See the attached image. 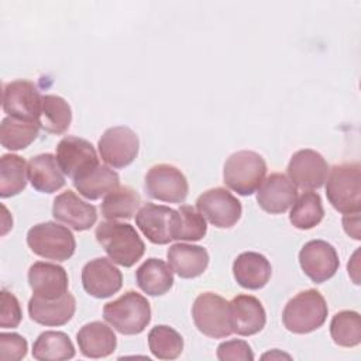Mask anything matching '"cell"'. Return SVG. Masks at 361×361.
I'll return each mask as SVG.
<instances>
[{
  "label": "cell",
  "instance_id": "cell-24",
  "mask_svg": "<svg viewBox=\"0 0 361 361\" xmlns=\"http://www.w3.org/2000/svg\"><path fill=\"white\" fill-rule=\"evenodd\" d=\"M80 353L87 358H103L110 355L117 345L114 331L102 322L85 324L76 334Z\"/></svg>",
  "mask_w": 361,
  "mask_h": 361
},
{
  "label": "cell",
  "instance_id": "cell-22",
  "mask_svg": "<svg viewBox=\"0 0 361 361\" xmlns=\"http://www.w3.org/2000/svg\"><path fill=\"white\" fill-rule=\"evenodd\" d=\"M233 275L240 286L257 290L268 283L272 275V267L262 254L245 251L234 259Z\"/></svg>",
  "mask_w": 361,
  "mask_h": 361
},
{
  "label": "cell",
  "instance_id": "cell-12",
  "mask_svg": "<svg viewBox=\"0 0 361 361\" xmlns=\"http://www.w3.org/2000/svg\"><path fill=\"white\" fill-rule=\"evenodd\" d=\"M42 96L38 87L25 79L8 82L3 90V110L8 117L38 121Z\"/></svg>",
  "mask_w": 361,
  "mask_h": 361
},
{
  "label": "cell",
  "instance_id": "cell-15",
  "mask_svg": "<svg viewBox=\"0 0 361 361\" xmlns=\"http://www.w3.org/2000/svg\"><path fill=\"white\" fill-rule=\"evenodd\" d=\"M329 165L323 155L314 149L296 151L288 164V178L303 190L319 189L324 185Z\"/></svg>",
  "mask_w": 361,
  "mask_h": 361
},
{
  "label": "cell",
  "instance_id": "cell-5",
  "mask_svg": "<svg viewBox=\"0 0 361 361\" xmlns=\"http://www.w3.org/2000/svg\"><path fill=\"white\" fill-rule=\"evenodd\" d=\"M267 173L264 158L248 149L231 154L223 169L224 183L241 196H250L261 186Z\"/></svg>",
  "mask_w": 361,
  "mask_h": 361
},
{
  "label": "cell",
  "instance_id": "cell-16",
  "mask_svg": "<svg viewBox=\"0 0 361 361\" xmlns=\"http://www.w3.org/2000/svg\"><path fill=\"white\" fill-rule=\"evenodd\" d=\"M82 285L90 296L106 299L121 289L123 275L110 259L94 258L82 269Z\"/></svg>",
  "mask_w": 361,
  "mask_h": 361
},
{
  "label": "cell",
  "instance_id": "cell-37",
  "mask_svg": "<svg viewBox=\"0 0 361 361\" xmlns=\"http://www.w3.org/2000/svg\"><path fill=\"white\" fill-rule=\"evenodd\" d=\"M28 350L27 340L17 333L0 334V358L3 361H18L25 357Z\"/></svg>",
  "mask_w": 361,
  "mask_h": 361
},
{
  "label": "cell",
  "instance_id": "cell-38",
  "mask_svg": "<svg viewBox=\"0 0 361 361\" xmlns=\"http://www.w3.org/2000/svg\"><path fill=\"white\" fill-rule=\"evenodd\" d=\"M23 317L18 299L8 290H1V312L0 326L3 329H14L20 324Z\"/></svg>",
  "mask_w": 361,
  "mask_h": 361
},
{
  "label": "cell",
  "instance_id": "cell-36",
  "mask_svg": "<svg viewBox=\"0 0 361 361\" xmlns=\"http://www.w3.org/2000/svg\"><path fill=\"white\" fill-rule=\"evenodd\" d=\"M180 214V226L176 234V240L197 241L206 235L207 226L204 217L192 206L182 204L178 209Z\"/></svg>",
  "mask_w": 361,
  "mask_h": 361
},
{
  "label": "cell",
  "instance_id": "cell-21",
  "mask_svg": "<svg viewBox=\"0 0 361 361\" xmlns=\"http://www.w3.org/2000/svg\"><path fill=\"white\" fill-rule=\"evenodd\" d=\"M75 310L76 300L69 292L54 300H45L32 296L28 302V314L31 320L49 327L66 324L75 314Z\"/></svg>",
  "mask_w": 361,
  "mask_h": 361
},
{
  "label": "cell",
  "instance_id": "cell-11",
  "mask_svg": "<svg viewBox=\"0 0 361 361\" xmlns=\"http://www.w3.org/2000/svg\"><path fill=\"white\" fill-rule=\"evenodd\" d=\"M197 212L219 228L233 227L241 217V203L224 188L203 192L196 200Z\"/></svg>",
  "mask_w": 361,
  "mask_h": 361
},
{
  "label": "cell",
  "instance_id": "cell-10",
  "mask_svg": "<svg viewBox=\"0 0 361 361\" xmlns=\"http://www.w3.org/2000/svg\"><path fill=\"white\" fill-rule=\"evenodd\" d=\"M100 158L111 168H124L138 155L140 141L137 134L126 127L116 126L107 128L97 142Z\"/></svg>",
  "mask_w": 361,
  "mask_h": 361
},
{
  "label": "cell",
  "instance_id": "cell-6",
  "mask_svg": "<svg viewBox=\"0 0 361 361\" xmlns=\"http://www.w3.org/2000/svg\"><path fill=\"white\" fill-rule=\"evenodd\" d=\"M27 244L34 254L59 262L69 259L76 248L71 230L54 221L32 226L27 233Z\"/></svg>",
  "mask_w": 361,
  "mask_h": 361
},
{
  "label": "cell",
  "instance_id": "cell-29",
  "mask_svg": "<svg viewBox=\"0 0 361 361\" xmlns=\"http://www.w3.org/2000/svg\"><path fill=\"white\" fill-rule=\"evenodd\" d=\"M32 357L38 361H63L75 357V347L63 331H44L32 345Z\"/></svg>",
  "mask_w": 361,
  "mask_h": 361
},
{
  "label": "cell",
  "instance_id": "cell-14",
  "mask_svg": "<svg viewBox=\"0 0 361 361\" xmlns=\"http://www.w3.org/2000/svg\"><path fill=\"white\" fill-rule=\"evenodd\" d=\"M299 264L306 276L316 283H323L337 272L340 259L331 244L323 240H312L300 248Z\"/></svg>",
  "mask_w": 361,
  "mask_h": 361
},
{
  "label": "cell",
  "instance_id": "cell-3",
  "mask_svg": "<svg viewBox=\"0 0 361 361\" xmlns=\"http://www.w3.org/2000/svg\"><path fill=\"white\" fill-rule=\"evenodd\" d=\"M326 195L330 204L340 213H360L361 166L358 162L334 165L326 178Z\"/></svg>",
  "mask_w": 361,
  "mask_h": 361
},
{
  "label": "cell",
  "instance_id": "cell-31",
  "mask_svg": "<svg viewBox=\"0 0 361 361\" xmlns=\"http://www.w3.org/2000/svg\"><path fill=\"white\" fill-rule=\"evenodd\" d=\"M28 176V164L16 155L4 154L0 158V196L10 197L24 190Z\"/></svg>",
  "mask_w": 361,
  "mask_h": 361
},
{
  "label": "cell",
  "instance_id": "cell-30",
  "mask_svg": "<svg viewBox=\"0 0 361 361\" xmlns=\"http://www.w3.org/2000/svg\"><path fill=\"white\" fill-rule=\"evenodd\" d=\"M38 121H25L14 117H4L0 124V142L10 151L27 148L38 135Z\"/></svg>",
  "mask_w": 361,
  "mask_h": 361
},
{
  "label": "cell",
  "instance_id": "cell-32",
  "mask_svg": "<svg viewBox=\"0 0 361 361\" xmlns=\"http://www.w3.org/2000/svg\"><path fill=\"white\" fill-rule=\"evenodd\" d=\"M324 216L322 197L312 190L296 197L289 213V221L299 230H309L317 226Z\"/></svg>",
  "mask_w": 361,
  "mask_h": 361
},
{
  "label": "cell",
  "instance_id": "cell-40",
  "mask_svg": "<svg viewBox=\"0 0 361 361\" xmlns=\"http://www.w3.org/2000/svg\"><path fill=\"white\" fill-rule=\"evenodd\" d=\"M268 357H269V358H274V357H286V358H290L288 354H281V353H279V354L268 353V354H264V355H262V358H268Z\"/></svg>",
  "mask_w": 361,
  "mask_h": 361
},
{
  "label": "cell",
  "instance_id": "cell-35",
  "mask_svg": "<svg viewBox=\"0 0 361 361\" xmlns=\"http://www.w3.org/2000/svg\"><path fill=\"white\" fill-rule=\"evenodd\" d=\"M330 336L340 347H355L361 341L360 314L354 310L336 313L330 323Z\"/></svg>",
  "mask_w": 361,
  "mask_h": 361
},
{
  "label": "cell",
  "instance_id": "cell-13",
  "mask_svg": "<svg viewBox=\"0 0 361 361\" xmlns=\"http://www.w3.org/2000/svg\"><path fill=\"white\" fill-rule=\"evenodd\" d=\"M56 161L65 175L75 179L99 165L94 147L85 138L63 137L56 145Z\"/></svg>",
  "mask_w": 361,
  "mask_h": 361
},
{
  "label": "cell",
  "instance_id": "cell-20",
  "mask_svg": "<svg viewBox=\"0 0 361 361\" xmlns=\"http://www.w3.org/2000/svg\"><path fill=\"white\" fill-rule=\"evenodd\" d=\"M228 310L231 330L238 336L257 334L267 323L265 309L255 296L237 295L228 302Z\"/></svg>",
  "mask_w": 361,
  "mask_h": 361
},
{
  "label": "cell",
  "instance_id": "cell-19",
  "mask_svg": "<svg viewBox=\"0 0 361 361\" xmlns=\"http://www.w3.org/2000/svg\"><path fill=\"white\" fill-rule=\"evenodd\" d=\"M298 189L292 180L279 172L265 178L257 189V202L259 207L271 214L286 212L296 200Z\"/></svg>",
  "mask_w": 361,
  "mask_h": 361
},
{
  "label": "cell",
  "instance_id": "cell-39",
  "mask_svg": "<svg viewBox=\"0 0 361 361\" xmlns=\"http://www.w3.org/2000/svg\"><path fill=\"white\" fill-rule=\"evenodd\" d=\"M217 358L221 361H251L254 354L244 340H228L217 347Z\"/></svg>",
  "mask_w": 361,
  "mask_h": 361
},
{
  "label": "cell",
  "instance_id": "cell-7",
  "mask_svg": "<svg viewBox=\"0 0 361 361\" xmlns=\"http://www.w3.org/2000/svg\"><path fill=\"white\" fill-rule=\"evenodd\" d=\"M192 317L200 333L212 338L233 334L228 302L214 292L200 293L192 306Z\"/></svg>",
  "mask_w": 361,
  "mask_h": 361
},
{
  "label": "cell",
  "instance_id": "cell-2",
  "mask_svg": "<svg viewBox=\"0 0 361 361\" xmlns=\"http://www.w3.org/2000/svg\"><path fill=\"white\" fill-rule=\"evenodd\" d=\"M103 317L121 334H140L151 320L149 302L141 293L127 290L116 300L104 305Z\"/></svg>",
  "mask_w": 361,
  "mask_h": 361
},
{
  "label": "cell",
  "instance_id": "cell-17",
  "mask_svg": "<svg viewBox=\"0 0 361 361\" xmlns=\"http://www.w3.org/2000/svg\"><path fill=\"white\" fill-rule=\"evenodd\" d=\"M28 283L32 296L54 300L68 292L69 279L63 267L51 262H34L28 269Z\"/></svg>",
  "mask_w": 361,
  "mask_h": 361
},
{
  "label": "cell",
  "instance_id": "cell-33",
  "mask_svg": "<svg viewBox=\"0 0 361 361\" xmlns=\"http://www.w3.org/2000/svg\"><path fill=\"white\" fill-rule=\"evenodd\" d=\"M141 203L140 195L130 186H121L107 193L100 204L102 214L107 220L131 219Z\"/></svg>",
  "mask_w": 361,
  "mask_h": 361
},
{
  "label": "cell",
  "instance_id": "cell-28",
  "mask_svg": "<svg viewBox=\"0 0 361 361\" xmlns=\"http://www.w3.org/2000/svg\"><path fill=\"white\" fill-rule=\"evenodd\" d=\"M72 121V110L68 102L56 94H44L39 111V127L51 134L65 133Z\"/></svg>",
  "mask_w": 361,
  "mask_h": 361
},
{
  "label": "cell",
  "instance_id": "cell-23",
  "mask_svg": "<svg viewBox=\"0 0 361 361\" xmlns=\"http://www.w3.org/2000/svg\"><path fill=\"white\" fill-rule=\"evenodd\" d=\"M166 257L172 271L185 279L202 275L209 264V254L206 248L193 244H173L168 248Z\"/></svg>",
  "mask_w": 361,
  "mask_h": 361
},
{
  "label": "cell",
  "instance_id": "cell-9",
  "mask_svg": "<svg viewBox=\"0 0 361 361\" xmlns=\"http://www.w3.org/2000/svg\"><path fill=\"white\" fill-rule=\"evenodd\" d=\"M144 188L149 197L168 203H182L189 192L185 175L169 164L151 166L145 175Z\"/></svg>",
  "mask_w": 361,
  "mask_h": 361
},
{
  "label": "cell",
  "instance_id": "cell-25",
  "mask_svg": "<svg viewBox=\"0 0 361 361\" xmlns=\"http://www.w3.org/2000/svg\"><path fill=\"white\" fill-rule=\"evenodd\" d=\"M28 180L32 188L42 193H54L65 185L62 169L56 157L52 154H39L28 161Z\"/></svg>",
  "mask_w": 361,
  "mask_h": 361
},
{
  "label": "cell",
  "instance_id": "cell-8",
  "mask_svg": "<svg viewBox=\"0 0 361 361\" xmlns=\"http://www.w3.org/2000/svg\"><path fill=\"white\" fill-rule=\"evenodd\" d=\"M135 224L152 244H168L176 240L180 214L168 206L145 203L135 214Z\"/></svg>",
  "mask_w": 361,
  "mask_h": 361
},
{
  "label": "cell",
  "instance_id": "cell-34",
  "mask_svg": "<svg viewBox=\"0 0 361 361\" xmlns=\"http://www.w3.org/2000/svg\"><path fill=\"white\" fill-rule=\"evenodd\" d=\"M148 347L152 355L159 360H175L183 350V338L175 329L159 324L149 330Z\"/></svg>",
  "mask_w": 361,
  "mask_h": 361
},
{
  "label": "cell",
  "instance_id": "cell-4",
  "mask_svg": "<svg viewBox=\"0 0 361 361\" xmlns=\"http://www.w3.org/2000/svg\"><path fill=\"white\" fill-rule=\"evenodd\" d=\"M327 303L316 289H306L293 296L282 312L283 326L295 334H307L322 327L327 319Z\"/></svg>",
  "mask_w": 361,
  "mask_h": 361
},
{
  "label": "cell",
  "instance_id": "cell-1",
  "mask_svg": "<svg viewBox=\"0 0 361 361\" xmlns=\"http://www.w3.org/2000/svg\"><path fill=\"white\" fill-rule=\"evenodd\" d=\"M94 235L109 258L121 267H133L144 255V241L128 223L116 220L102 221L96 227Z\"/></svg>",
  "mask_w": 361,
  "mask_h": 361
},
{
  "label": "cell",
  "instance_id": "cell-27",
  "mask_svg": "<svg viewBox=\"0 0 361 361\" xmlns=\"http://www.w3.org/2000/svg\"><path fill=\"white\" fill-rule=\"evenodd\" d=\"M120 185V178L116 171L107 165H97L73 179L75 189L86 199L96 200L106 196L111 190L117 189Z\"/></svg>",
  "mask_w": 361,
  "mask_h": 361
},
{
  "label": "cell",
  "instance_id": "cell-18",
  "mask_svg": "<svg viewBox=\"0 0 361 361\" xmlns=\"http://www.w3.org/2000/svg\"><path fill=\"white\" fill-rule=\"evenodd\" d=\"M52 216L76 231L89 230L97 220L96 207L72 190L62 192L54 199Z\"/></svg>",
  "mask_w": 361,
  "mask_h": 361
},
{
  "label": "cell",
  "instance_id": "cell-26",
  "mask_svg": "<svg viewBox=\"0 0 361 361\" xmlns=\"http://www.w3.org/2000/svg\"><path fill=\"white\" fill-rule=\"evenodd\" d=\"M135 281L147 295L161 296L173 285L172 268L159 258H148L137 268Z\"/></svg>",
  "mask_w": 361,
  "mask_h": 361
}]
</instances>
